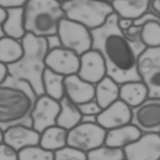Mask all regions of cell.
I'll use <instances>...</instances> for the list:
<instances>
[{"label":"cell","mask_w":160,"mask_h":160,"mask_svg":"<svg viewBox=\"0 0 160 160\" xmlns=\"http://www.w3.org/2000/svg\"><path fill=\"white\" fill-rule=\"evenodd\" d=\"M119 17L114 12L101 27L91 30L92 49L100 52L107 70V76L119 85L141 81L138 73V59L146 49L141 41H131L118 24Z\"/></svg>","instance_id":"cell-1"},{"label":"cell","mask_w":160,"mask_h":160,"mask_svg":"<svg viewBox=\"0 0 160 160\" xmlns=\"http://www.w3.org/2000/svg\"><path fill=\"white\" fill-rule=\"evenodd\" d=\"M38 96L32 86L9 76L0 84V128L22 124L32 128V112Z\"/></svg>","instance_id":"cell-2"},{"label":"cell","mask_w":160,"mask_h":160,"mask_svg":"<svg viewBox=\"0 0 160 160\" xmlns=\"http://www.w3.org/2000/svg\"><path fill=\"white\" fill-rule=\"evenodd\" d=\"M24 53L16 62L8 66L9 74L17 79H23L32 86L38 97L45 94L42 76L46 68V58L49 50L48 38L26 33L21 40Z\"/></svg>","instance_id":"cell-3"},{"label":"cell","mask_w":160,"mask_h":160,"mask_svg":"<svg viewBox=\"0 0 160 160\" xmlns=\"http://www.w3.org/2000/svg\"><path fill=\"white\" fill-rule=\"evenodd\" d=\"M64 18L62 4L58 0H29L24 7L25 30L37 37L57 36Z\"/></svg>","instance_id":"cell-4"},{"label":"cell","mask_w":160,"mask_h":160,"mask_svg":"<svg viewBox=\"0 0 160 160\" xmlns=\"http://www.w3.org/2000/svg\"><path fill=\"white\" fill-rule=\"evenodd\" d=\"M61 4L66 18L91 31L102 26L114 12L108 0H72Z\"/></svg>","instance_id":"cell-5"},{"label":"cell","mask_w":160,"mask_h":160,"mask_svg":"<svg viewBox=\"0 0 160 160\" xmlns=\"http://www.w3.org/2000/svg\"><path fill=\"white\" fill-rule=\"evenodd\" d=\"M57 36L62 47L75 52L79 56L92 49L91 30L66 18L61 21Z\"/></svg>","instance_id":"cell-6"},{"label":"cell","mask_w":160,"mask_h":160,"mask_svg":"<svg viewBox=\"0 0 160 160\" xmlns=\"http://www.w3.org/2000/svg\"><path fill=\"white\" fill-rule=\"evenodd\" d=\"M138 69L148 88V98L160 99V46L146 48L139 57Z\"/></svg>","instance_id":"cell-7"},{"label":"cell","mask_w":160,"mask_h":160,"mask_svg":"<svg viewBox=\"0 0 160 160\" xmlns=\"http://www.w3.org/2000/svg\"><path fill=\"white\" fill-rule=\"evenodd\" d=\"M107 132L98 123L81 122L69 131L68 146L88 153L104 145Z\"/></svg>","instance_id":"cell-8"},{"label":"cell","mask_w":160,"mask_h":160,"mask_svg":"<svg viewBox=\"0 0 160 160\" xmlns=\"http://www.w3.org/2000/svg\"><path fill=\"white\" fill-rule=\"evenodd\" d=\"M131 124L142 133L160 134V99L148 98L140 105L132 108Z\"/></svg>","instance_id":"cell-9"},{"label":"cell","mask_w":160,"mask_h":160,"mask_svg":"<svg viewBox=\"0 0 160 160\" xmlns=\"http://www.w3.org/2000/svg\"><path fill=\"white\" fill-rule=\"evenodd\" d=\"M60 111L59 101L46 94L38 97L31 116L32 128L42 134L46 129L57 125Z\"/></svg>","instance_id":"cell-10"},{"label":"cell","mask_w":160,"mask_h":160,"mask_svg":"<svg viewBox=\"0 0 160 160\" xmlns=\"http://www.w3.org/2000/svg\"><path fill=\"white\" fill-rule=\"evenodd\" d=\"M46 68L64 76L78 73L80 56L75 52L62 46L49 49L46 58Z\"/></svg>","instance_id":"cell-11"},{"label":"cell","mask_w":160,"mask_h":160,"mask_svg":"<svg viewBox=\"0 0 160 160\" xmlns=\"http://www.w3.org/2000/svg\"><path fill=\"white\" fill-rule=\"evenodd\" d=\"M123 150L125 160H160V134L142 133Z\"/></svg>","instance_id":"cell-12"},{"label":"cell","mask_w":160,"mask_h":160,"mask_svg":"<svg viewBox=\"0 0 160 160\" xmlns=\"http://www.w3.org/2000/svg\"><path fill=\"white\" fill-rule=\"evenodd\" d=\"M41 135L32 127L18 124L0 131V143L6 142L19 151L26 147L39 145Z\"/></svg>","instance_id":"cell-13"},{"label":"cell","mask_w":160,"mask_h":160,"mask_svg":"<svg viewBox=\"0 0 160 160\" xmlns=\"http://www.w3.org/2000/svg\"><path fill=\"white\" fill-rule=\"evenodd\" d=\"M77 74L82 80L94 85L102 79L107 75V70L100 52L91 49L81 55Z\"/></svg>","instance_id":"cell-14"},{"label":"cell","mask_w":160,"mask_h":160,"mask_svg":"<svg viewBox=\"0 0 160 160\" xmlns=\"http://www.w3.org/2000/svg\"><path fill=\"white\" fill-rule=\"evenodd\" d=\"M131 119L132 108L119 99L97 116L98 123L107 131L131 124Z\"/></svg>","instance_id":"cell-15"},{"label":"cell","mask_w":160,"mask_h":160,"mask_svg":"<svg viewBox=\"0 0 160 160\" xmlns=\"http://www.w3.org/2000/svg\"><path fill=\"white\" fill-rule=\"evenodd\" d=\"M64 88V96L76 105L94 99L95 85L82 80L77 74L65 77Z\"/></svg>","instance_id":"cell-16"},{"label":"cell","mask_w":160,"mask_h":160,"mask_svg":"<svg viewBox=\"0 0 160 160\" xmlns=\"http://www.w3.org/2000/svg\"><path fill=\"white\" fill-rule=\"evenodd\" d=\"M134 24L141 26V41L146 48L160 46V17L152 11H148L141 18L134 21Z\"/></svg>","instance_id":"cell-17"},{"label":"cell","mask_w":160,"mask_h":160,"mask_svg":"<svg viewBox=\"0 0 160 160\" xmlns=\"http://www.w3.org/2000/svg\"><path fill=\"white\" fill-rule=\"evenodd\" d=\"M152 0H111L114 12L120 18L134 21L146 14L151 8Z\"/></svg>","instance_id":"cell-18"},{"label":"cell","mask_w":160,"mask_h":160,"mask_svg":"<svg viewBox=\"0 0 160 160\" xmlns=\"http://www.w3.org/2000/svg\"><path fill=\"white\" fill-rule=\"evenodd\" d=\"M142 134L137 127L129 124L108 131L104 145L124 149L128 145L138 140Z\"/></svg>","instance_id":"cell-19"},{"label":"cell","mask_w":160,"mask_h":160,"mask_svg":"<svg viewBox=\"0 0 160 160\" xmlns=\"http://www.w3.org/2000/svg\"><path fill=\"white\" fill-rule=\"evenodd\" d=\"M8 18L0 25V38L4 36L21 41L26 34L24 21V8L7 9Z\"/></svg>","instance_id":"cell-20"},{"label":"cell","mask_w":160,"mask_h":160,"mask_svg":"<svg viewBox=\"0 0 160 160\" xmlns=\"http://www.w3.org/2000/svg\"><path fill=\"white\" fill-rule=\"evenodd\" d=\"M148 98V89L142 81H129L120 84L119 99L133 108Z\"/></svg>","instance_id":"cell-21"},{"label":"cell","mask_w":160,"mask_h":160,"mask_svg":"<svg viewBox=\"0 0 160 160\" xmlns=\"http://www.w3.org/2000/svg\"><path fill=\"white\" fill-rule=\"evenodd\" d=\"M119 89L120 85L106 75L95 84L94 99L104 109L119 99Z\"/></svg>","instance_id":"cell-22"},{"label":"cell","mask_w":160,"mask_h":160,"mask_svg":"<svg viewBox=\"0 0 160 160\" xmlns=\"http://www.w3.org/2000/svg\"><path fill=\"white\" fill-rule=\"evenodd\" d=\"M59 102L61 111L57 119V125L70 131L82 122L83 115L78 106L65 96Z\"/></svg>","instance_id":"cell-23"},{"label":"cell","mask_w":160,"mask_h":160,"mask_svg":"<svg viewBox=\"0 0 160 160\" xmlns=\"http://www.w3.org/2000/svg\"><path fill=\"white\" fill-rule=\"evenodd\" d=\"M69 131L58 125L46 129L41 135L39 145L55 152L68 146Z\"/></svg>","instance_id":"cell-24"},{"label":"cell","mask_w":160,"mask_h":160,"mask_svg":"<svg viewBox=\"0 0 160 160\" xmlns=\"http://www.w3.org/2000/svg\"><path fill=\"white\" fill-rule=\"evenodd\" d=\"M24 49L21 41L4 36L0 38V62L8 65L18 62L22 56Z\"/></svg>","instance_id":"cell-25"},{"label":"cell","mask_w":160,"mask_h":160,"mask_svg":"<svg viewBox=\"0 0 160 160\" xmlns=\"http://www.w3.org/2000/svg\"><path fill=\"white\" fill-rule=\"evenodd\" d=\"M64 78L65 76L46 68L42 76V84L45 94L60 101L64 96Z\"/></svg>","instance_id":"cell-26"},{"label":"cell","mask_w":160,"mask_h":160,"mask_svg":"<svg viewBox=\"0 0 160 160\" xmlns=\"http://www.w3.org/2000/svg\"><path fill=\"white\" fill-rule=\"evenodd\" d=\"M88 160H125L123 149L103 145L89 152Z\"/></svg>","instance_id":"cell-27"},{"label":"cell","mask_w":160,"mask_h":160,"mask_svg":"<svg viewBox=\"0 0 160 160\" xmlns=\"http://www.w3.org/2000/svg\"><path fill=\"white\" fill-rule=\"evenodd\" d=\"M19 160H54V152L40 145L26 147L19 151Z\"/></svg>","instance_id":"cell-28"},{"label":"cell","mask_w":160,"mask_h":160,"mask_svg":"<svg viewBox=\"0 0 160 160\" xmlns=\"http://www.w3.org/2000/svg\"><path fill=\"white\" fill-rule=\"evenodd\" d=\"M54 160H88L86 152L67 146L54 152Z\"/></svg>","instance_id":"cell-29"},{"label":"cell","mask_w":160,"mask_h":160,"mask_svg":"<svg viewBox=\"0 0 160 160\" xmlns=\"http://www.w3.org/2000/svg\"><path fill=\"white\" fill-rule=\"evenodd\" d=\"M77 106L82 115L98 116L103 110L95 99Z\"/></svg>","instance_id":"cell-30"},{"label":"cell","mask_w":160,"mask_h":160,"mask_svg":"<svg viewBox=\"0 0 160 160\" xmlns=\"http://www.w3.org/2000/svg\"><path fill=\"white\" fill-rule=\"evenodd\" d=\"M0 160H19V151L6 142L0 143Z\"/></svg>","instance_id":"cell-31"},{"label":"cell","mask_w":160,"mask_h":160,"mask_svg":"<svg viewBox=\"0 0 160 160\" xmlns=\"http://www.w3.org/2000/svg\"><path fill=\"white\" fill-rule=\"evenodd\" d=\"M141 31V26L133 24L128 30L122 31L125 37L131 41H141L140 34Z\"/></svg>","instance_id":"cell-32"},{"label":"cell","mask_w":160,"mask_h":160,"mask_svg":"<svg viewBox=\"0 0 160 160\" xmlns=\"http://www.w3.org/2000/svg\"><path fill=\"white\" fill-rule=\"evenodd\" d=\"M29 0H0V7L6 9L24 8Z\"/></svg>","instance_id":"cell-33"},{"label":"cell","mask_w":160,"mask_h":160,"mask_svg":"<svg viewBox=\"0 0 160 160\" xmlns=\"http://www.w3.org/2000/svg\"><path fill=\"white\" fill-rule=\"evenodd\" d=\"M118 24L119 28L122 31H124L128 30L130 27H131L134 24V21L130 19L119 18Z\"/></svg>","instance_id":"cell-34"},{"label":"cell","mask_w":160,"mask_h":160,"mask_svg":"<svg viewBox=\"0 0 160 160\" xmlns=\"http://www.w3.org/2000/svg\"><path fill=\"white\" fill-rule=\"evenodd\" d=\"M9 76V71L8 64L0 62V84L4 82Z\"/></svg>","instance_id":"cell-35"},{"label":"cell","mask_w":160,"mask_h":160,"mask_svg":"<svg viewBox=\"0 0 160 160\" xmlns=\"http://www.w3.org/2000/svg\"><path fill=\"white\" fill-rule=\"evenodd\" d=\"M151 8L154 13L160 17V0H152Z\"/></svg>","instance_id":"cell-36"},{"label":"cell","mask_w":160,"mask_h":160,"mask_svg":"<svg viewBox=\"0 0 160 160\" xmlns=\"http://www.w3.org/2000/svg\"><path fill=\"white\" fill-rule=\"evenodd\" d=\"M97 116L94 115H83L81 122L87 123H98Z\"/></svg>","instance_id":"cell-37"},{"label":"cell","mask_w":160,"mask_h":160,"mask_svg":"<svg viewBox=\"0 0 160 160\" xmlns=\"http://www.w3.org/2000/svg\"><path fill=\"white\" fill-rule=\"evenodd\" d=\"M8 18V11L6 8L0 7V25L2 24Z\"/></svg>","instance_id":"cell-38"},{"label":"cell","mask_w":160,"mask_h":160,"mask_svg":"<svg viewBox=\"0 0 160 160\" xmlns=\"http://www.w3.org/2000/svg\"><path fill=\"white\" fill-rule=\"evenodd\" d=\"M58 1H59L61 3H63V2H68V1H72V0H58Z\"/></svg>","instance_id":"cell-39"}]
</instances>
